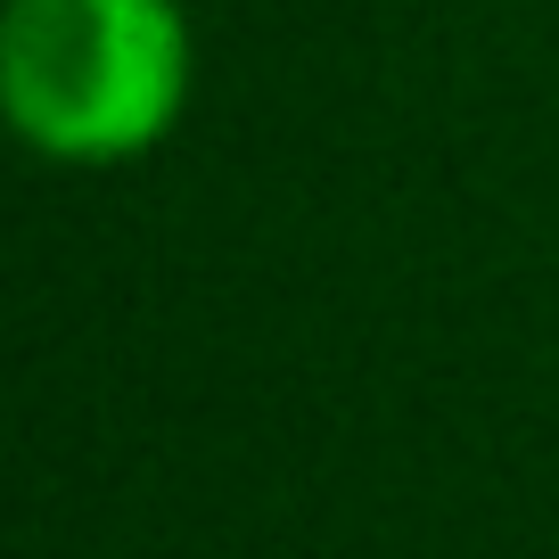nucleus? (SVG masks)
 <instances>
[{
  "instance_id": "1",
  "label": "nucleus",
  "mask_w": 559,
  "mask_h": 559,
  "mask_svg": "<svg viewBox=\"0 0 559 559\" xmlns=\"http://www.w3.org/2000/svg\"><path fill=\"white\" fill-rule=\"evenodd\" d=\"M198 41L181 0H9L0 107L50 165H132L181 123Z\"/></svg>"
}]
</instances>
